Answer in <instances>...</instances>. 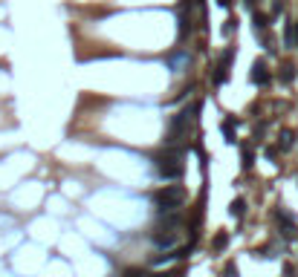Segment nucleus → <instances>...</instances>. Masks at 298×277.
Instances as JSON below:
<instances>
[{
	"label": "nucleus",
	"mask_w": 298,
	"mask_h": 277,
	"mask_svg": "<svg viewBox=\"0 0 298 277\" xmlns=\"http://www.w3.org/2000/svg\"><path fill=\"white\" fill-rule=\"evenodd\" d=\"M197 113H200V101L191 107V110H183L171 119V127H168V142H180L183 136H188L191 124L197 122Z\"/></svg>",
	"instance_id": "1"
},
{
	"label": "nucleus",
	"mask_w": 298,
	"mask_h": 277,
	"mask_svg": "<svg viewBox=\"0 0 298 277\" xmlns=\"http://www.w3.org/2000/svg\"><path fill=\"white\" fill-rule=\"evenodd\" d=\"M154 202L162 208V211H177L183 202H185V191L180 185H165L154 193Z\"/></svg>",
	"instance_id": "2"
},
{
	"label": "nucleus",
	"mask_w": 298,
	"mask_h": 277,
	"mask_svg": "<svg viewBox=\"0 0 298 277\" xmlns=\"http://www.w3.org/2000/svg\"><path fill=\"white\" fill-rule=\"evenodd\" d=\"M180 156H183V150H165V153L157 156V170H160L162 179H177V176H183Z\"/></svg>",
	"instance_id": "3"
},
{
	"label": "nucleus",
	"mask_w": 298,
	"mask_h": 277,
	"mask_svg": "<svg viewBox=\"0 0 298 277\" xmlns=\"http://www.w3.org/2000/svg\"><path fill=\"white\" fill-rule=\"evenodd\" d=\"M249 78H252V84H258V87L269 84V69H266V64H264V61H255V64H252V72H249Z\"/></svg>",
	"instance_id": "4"
},
{
	"label": "nucleus",
	"mask_w": 298,
	"mask_h": 277,
	"mask_svg": "<svg viewBox=\"0 0 298 277\" xmlns=\"http://www.w3.org/2000/svg\"><path fill=\"white\" fill-rule=\"evenodd\" d=\"M229 64H232V49L220 58V64H217V72H214V84H223L226 78H229Z\"/></svg>",
	"instance_id": "5"
},
{
	"label": "nucleus",
	"mask_w": 298,
	"mask_h": 277,
	"mask_svg": "<svg viewBox=\"0 0 298 277\" xmlns=\"http://www.w3.org/2000/svg\"><path fill=\"white\" fill-rule=\"evenodd\" d=\"M154 243H157L160 248H171L174 243H177V237H174V234H154Z\"/></svg>",
	"instance_id": "6"
},
{
	"label": "nucleus",
	"mask_w": 298,
	"mask_h": 277,
	"mask_svg": "<svg viewBox=\"0 0 298 277\" xmlns=\"http://www.w3.org/2000/svg\"><path fill=\"white\" fill-rule=\"evenodd\" d=\"M185 254V248H177L174 254H165V257H157V266H165V263H171V260H180Z\"/></svg>",
	"instance_id": "7"
},
{
	"label": "nucleus",
	"mask_w": 298,
	"mask_h": 277,
	"mask_svg": "<svg viewBox=\"0 0 298 277\" xmlns=\"http://www.w3.org/2000/svg\"><path fill=\"white\" fill-rule=\"evenodd\" d=\"M243 211H246V202H243V199H234V202H232V208H229V214L240 219V216H243Z\"/></svg>",
	"instance_id": "8"
},
{
	"label": "nucleus",
	"mask_w": 298,
	"mask_h": 277,
	"mask_svg": "<svg viewBox=\"0 0 298 277\" xmlns=\"http://www.w3.org/2000/svg\"><path fill=\"white\" fill-rule=\"evenodd\" d=\"M234 127H237V124H234L232 119L223 122V136H226V142H234Z\"/></svg>",
	"instance_id": "9"
},
{
	"label": "nucleus",
	"mask_w": 298,
	"mask_h": 277,
	"mask_svg": "<svg viewBox=\"0 0 298 277\" xmlns=\"http://www.w3.org/2000/svg\"><path fill=\"white\" fill-rule=\"evenodd\" d=\"M290 148H293V133L284 130V133H281V150H290Z\"/></svg>",
	"instance_id": "10"
},
{
	"label": "nucleus",
	"mask_w": 298,
	"mask_h": 277,
	"mask_svg": "<svg viewBox=\"0 0 298 277\" xmlns=\"http://www.w3.org/2000/svg\"><path fill=\"white\" fill-rule=\"evenodd\" d=\"M226 243H229V234H223V231H220V234L214 237V248H217V251H223V248H226Z\"/></svg>",
	"instance_id": "11"
},
{
	"label": "nucleus",
	"mask_w": 298,
	"mask_h": 277,
	"mask_svg": "<svg viewBox=\"0 0 298 277\" xmlns=\"http://www.w3.org/2000/svg\"><path fill=\"white\" fill-rule=\"evenodd\" d=\"M281 69H284V72H281V81H284V84H290V81L296 78V69H293V66H281Z\"/></svg>",
	"instance_id": "12"
},
{
	"label": "nucleus",
	"mask_w": 298,
	"mask_h": 277,
	"mask_svg": "<svg viewBox=\"0 0 298 277\" xmlns=\"http://www.w3.org/2000/svg\"><path fill=\"white\" fill-rule=\"evenodd\" d=\"M266 29V15H255V32Z\"/></svg>",
	"instance_id": "13"
},
{
	"label": "nucleus",
	"mask_w": 298,
	"mask_h": 277,
	"mask_svg": "<svg viewBox=\"0 0 298 277\" xmlns=\"http://www.w3.org/2000/svg\"><path fill=\"white\" fill-rule=\"evenodd\" d=\"M252 162H255L252 150H243V168H252Z\"/></svg>",
	"instance_id": "14"
},
{
	"label": "nucleus",
	"mask_w": 298,
	"mask_h": 277,
	"mask_svg": "<svg viewBox=\"0 0 298 277\" xmlns=\"http://www.w3.org/2000/svg\"><path fill=\"white\" fill-rule=\"evenodd\" d=\"M226 277H237V269H234V263H229V266H226Z\"/></svg>",
	"instance_id": "15"
},
{
	"label": "nucleus",
	"mask_w": 298,
	"mask_h": 277,
	"mask_svg": "<svg viewBox=\"0 0 298 277\" xmlns=\"http://www.w3.org/2000/svg\"><path fill=\"white\" fill-rule=\"evenodd\" d=\"M229 3H232V0H220V6H229Z\"/></svg>",
	"instance_id": "16"
},
{
	"label": "nucleus",
	"mask_w": 298,
	"mask_h": 277,
	"mask_svg": "<svg viewBox=\"0 0 298 277\" xmlns=\"http://www.w3.org/2000/svg\"><path fill=\"white\" fill-rule=\"evenodd\" d=\"M296 43H298V23H296Z\"/></svg>",
	"instance_id": "17"
}]
</instances>
